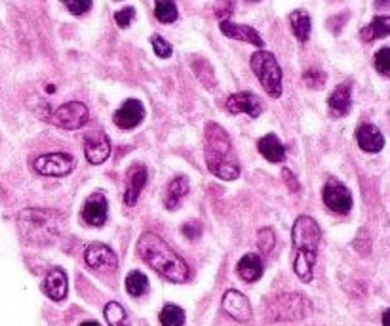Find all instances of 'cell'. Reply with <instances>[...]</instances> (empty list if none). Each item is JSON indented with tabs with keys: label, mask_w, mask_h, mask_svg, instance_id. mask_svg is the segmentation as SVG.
<instances>
[{
	"label": "cell",
	"mask_w": 390,
	"mask_h": 326,
	"mask_svg": "<svg viewBox=\"0 0 390 326\" xmlns=\"http://www.w3.org/2000/svg\"><path fill=\"white\" fill-rule=\"evenodd\" d=\"M137 254L151 269L170 283H187L190 277L189 265L181 256H177L159 235L143 233L137 240Z\"/></svg>",
	"instance_id": "cell-1"
},
{
	"label": "cell",
	"mask_w": 390,
	"mask_h": 326,
	"mask_svg": "<svg viewBox=\"0 0 390 326\" xmlns=\"http://www.w3.org/2000/svg\"><path fill=\"white\" fill-rule=\"evenodd\" d=\"M322 239V231L311 215H299L292 229L295 262L293 271L303 283H311L314 279V265L318 258V244Z\"/></svg>",
	"instance_id": "cell-2"
},
{
	"label": "cell",
	"mask_w": 390,
	"mask_h": 326,
	"mask_svg": "<svg viewBox=\"0 0 390 326\" xmlns=\"http://www.w3.org/2000/svg\"><path fill=\"white\" fill-rule=\"evenodd\" d=\"M21 239L33 247H48L65 229L62 212L50 208H25L18 215Z\"/></svg>",
	"instance_id": "cell-3"
},
{
	"label": "cell",
	"mask_w": 390,
	"mask_h": 326,
	"mask_svg": "<svg viewBox=\"0 0 390 326\" xmlns=\"http://www.w3.org/2000/svg\"><path fill=\"white\" fill-rule=\"evenodd\" d=\"M204 135H206L204 153H206V164L210 172L223 181L236 179L240 176V164L229 134L217 123H207Z\"/></svg>",
	"instance_id": "cell-4"
},
{
	"label": "cell",
	"mask_w": 390,
	"mask_h": 326,
	"mask_svg": "<svg viewBox=\"0 0 390 326\" xmlns=\"http://www.w3.org/2000/svg\"><path fill=\"white\" fill-rule=\"evenodd\" d=\"M250 67L265 88V92L270 98H280L282 96V69L276 62L275 54L267 50H259L250 57Z\"/></svg>",
	"instance_id": "cell-5"
},
{
	"label": "cell",
	"mask_w": 390,
	"mask_h": 326,
	"mask_svg": "<svg viewBox=\"0 0 390 326\" xmlns=\"http://www.w3.org/2000/svg\"><path fill=\"white\" fill-rule=\"evenodd\" d=\"M311 313V303L305 296L301 294H280L276 296L267 309L268 320L273 322H282V320H301Z\"/></svg>",
	"instance_id": "cell-6"
},
{
	"label": "cell",
	"mask_w": 390,
	"mask_h": 326,
	"mask_svg": "<svg viewBox=\"0 0 390 326\" xmlns=\"http://www.w3.org/2000/svg\"><path fill=\"white\" fill-rule=\"evenodd\" d=\"M90 118V111L84 103L80 101H69V103L59 105L52 115L48 117V120L57 128L63 130H79L82 126H86Z\"/></svg>",
	"instance_id": "cell-7"
},
{
	"label": "cell",
	"mask_w": 390,
	"mask_h": 326,
	"mask_svg": "<svg viewBox=\"0 0 390 326\" xmlns=\"http://www.w3.org/2000/svg\"><path fill=\"white\" fill-rule=\"evenodd\" d=\"M33 168L42 176L50 178H62L73 172L74 159L67 153H46L40 154L33 162Z\"/></svg>",
	"instance_id": "cell-8"
},
{
	"label": "cell",
	"mask_w": 390,
	"mask_h": 326,
	"mask_svg": "<svg viewBox=\"0 0 390 326\" xmlns=\"http://www.w3.org/2000/svg\"><path fill=\"white\" fill-rule=\"evenodd\" d=\"M322 198L326 206L335 214H348L352 208V195L339 179L331 178L323 185Z\"/></svg>",
	"instance_id": "cell-9"
},
{
	"label": "cell",
	"mask_w": 390,
	"mask_h": 326,
	"mask_svg": "<svg viewBox=\"0 0 390 326\" xmlns=\"http://www.w3.org/2000/svg\"><path fill=\"white\" fill-rule=\"evenodd\" d=\"M84 157L86 160L98 167V164H103L105 160L110 157V142L107 134L99 132V130H93L90 134L84 135Z\"/></svg>",
	"instance_id": "cell-10"
},
{
	"label": "cell",
	"mask_w": 390,
	"mask_h": 326,
	"mask_svg": "<svg viewBox=\"0 0 390 326\" xmlns=\"http://www.w3.org/2000/svg\"><path fill=\"white\" fill-rule=\"evenodd\" d=\"M84 262L90 269L96 271H113L118 265L116 254L107 244H101V242H92V244L86 247Z\"/></svg>",
	"instance_id": "cell-11"
},
{
	"label": "cell",
	"mask_w": 390,
	"mask_h": 326,
	"mask_svg": "<svg viewBox=\"0 0 390 326\" xmlns=\"http://www.w3.org/2000/svg\"><path fill=\"white\" fill-rule=\"evenodd\" d=\"M221 303H223V311L238 322H250L251 317H253L250 300L238 290H226Z\"/></svg>",
	"instance_id": "cell-12"
},
{
	"label": "cell",
	"mask_w": 390,
	"mask_h": 326,
	"mask_svg": "<svg viewBox=\"0 0 390 326\" xmlns=\"http://www.w3.org/2000/svg\"><path fill=\"white\" fill-rule=\"evenodd\" d=\"M145 118V107L139 99H126L113 115V120L118 128L132 130L139 126Z\"/></svg>",
	"instance_id": "cell-13"
},
{
	"label": "cell",
	"mask_w": 390,
	"mask_h": 326,
	"mask_svg": "<svg viewBox=\"0 0 390 326\" xmlns=\"http://www.w3.org/2000/svg\"><path fill=\"white\" fill-rule=\"evenodd\" d=\"M226 109L232 115H240L246 113L251 118H257L263 113V101L257 98L256 94L251 92H238L232 94L231 98L226 99Z\"/></svg>",
	"instance_id": "cell-14"
},
{
	"label": "cell",
	"mask_w": 390,
	"mask_h": 326,
	"mask_svg": "<svg viewBox=\"0 0 390 326\" xmlns=\"http://www.w3.org/2000/svg\"><path fill=\"white\" fill-rule=\"evenodd\" d=\"M42 292L48 296L50 300H54V302H63L67 298L69 281L62 267H54V269H50L46 273L42 283Z\"/></svg>",
	"instance_id": "cell-15"
},
{
	"label": "cell",
	"mask_w": 390,
	"mask_h": 326,
	"mask_svg": "<svg viewBox=\"0 0 390 326\" xmlns=\"http://www.w3.org/2000/svg\"><path fill=\"white\" fill-rule=\"evenodd\" d=\"M107 214H109V203L101 193H93L92 197L88 198L82 210V218L88 225L92 227H101L107 222Z\"/></svg>",
	"instance_id": "cell-16"
},
{
	"label": "cell",
	"mask_w": 390,
	"mask_h": 326,
	"mask_svg": "<svg viewBox=\"0 0 390 326\" xmlns=\"http://www.w3.org/2000/svg\"><path fill=\"white\" fill-rule=\"evenodd\" d=\"M147 181H149V172L143 164H135L130 168L128 178H126V191H124V203L126 206H135L141 191L145 189Z\"/></svg>",
	"instance_id": "cell-17"
},
{
	"label": "cell",
	"mask_w": 390,
	"mask_h": 326,
	"mask_svg": "<svg viewBox=\"0 0 390 326\" xmlns=\"http://www.w3.org/2000/svg\"><path fill=\"white\" fill-rule=\"evenodd\" d=\"M219 29L221 33L229 38L253 44V46H257V48H263V46H265V40L261 38V35H259L253 27H250V25L232 23V21H229V19H225V21H219Z\"/></svg>",
	"instance_id": "cell-18"
},
{
	"label": "cell",
	"mask_w": 390,
	"mask_h": 326,
	"mask_svg": "<svg viewBox=\"0 0 390 326\" xmlns=\"http://www.w3.org/2000/svg\"><path fill=\"white\" fill-rule=\"evenodd\" d=\"M356 142L358 147L366 153H379L384 147V135L381 134V130L373 124H362L356 130Z\"/></svg>",
	"instance_id": "cell-19"
},
{
	"label": "cell",
	"mask_w": 390,
	"mask_h": 326,
	"mask_svg": "<svg viewBox=\"0 0 390 326\" xmlns=\"http://www.w3.org/2000/svg\"><path fill=\"white\" fill-rule=\"evenodd\" d=\"M329 113L333 117H345L350 111V105H352V86L348 82H343L331 92L328 98Z\"/></svg>",
	"instance_id": "cell-20"
},
{
	"label": "cell",
	"mask_w": 390,
	"mask_h": 326,
	"mask_svg": "<svg viewBox=\"0 0 390 326\" xmlns=\"http://www.w3.org/2000/svg\"><path fill=\"white\" fill-rule=\"evenodd\" d=\"M263 269H265V265H263V259L257 254H246L244 258L240 259L236 265L238 277L246 281V283H256V281H259L263 275Z\"/></svg>",
	"instance_id": "cell-21"
},
{
	"label": "cell",
	"mask_w": 390,
	"mask_h": 326,
	"mask_svg": "<svg viewBox=\"0 0 390 326\" xmlns=\"http://www.w3.org/2000/svg\"><path fill=\"white\" fill-rule=\"evenodd\" d=\"M257 149L259 153L263 154V159H267L268 162H284L286 160V147L282 145V142L276 137L275 134L263 135L259 143H257Z\"/></svg>",
	"instance_id": "cell-22"
},
{
	"label": "cell",
	"mask_w": 390,
	"mask_h": 326,
	"mask_svg": "<svg viewBox=\"0 0 390 326\" xmlns=\"http://www.w3.org/2000/svg\"><path fill=\"white\" fill-rule=\"evenodd\" d=\"M187 193H189V179L185 178V176H176V178L171 179L170 184H168V191H166V198L164 204L168 210H177L179 208V204L187 197Z\"/></svg>",
	"instance_id": "cell-23"
},
{
	"label": "cell",
	"mask_w": 390,
	"mask_h": 326,
	"mask_svg": "<svg viewBox=\"0 0 390 326\" xmlns=\"http://www.w3.org/2000/svg\"><path fill=\"white\" fill-rule=\"evenodd\" d=\"M289 25H292V31L299 43H306V40H309V37H311L312 21L311 16H309L305 10H293V12L289 13Z\"/></svg>",
	"instance_id": "cell-24"
},
{
	"label": "cell",
	"mask_w": 390,
	"mask_h": 326,
	"mask_svg": "<svg viewBox=\"0 0 390 326\" xmlns=\"http://www.w3.org/2000/svg\"><path fill=\"white\" fill-rule=\"evenodd\" d=\"M390 35V16H377L373 19L372 23L366 25L362 31H360V37L366 43H373L377 38L389 37Z\"/></svg>",
	"instance_id": "cell-25"
},
{
	"label": "cell",
	"mask_w": 390,
	"mask_h": 326,
	"mask_svg": "<svg viewBox=\"0 0 390 326\" xmlns=\"http://www.w3.org/2000/svg\"><path fill=\"white\" fill-rule=\"evenodd\" d=\"M126 290L134 298H141L143 294H147V290H149V279H147L145 273H141V271H130L128 277H126Z\"/></svg>",
	"instance_id": "cell-26"
},
{
	"label": "cell",
	"mask_w": 390,
	"mask_h": 326,
	"mask_svg": "<svg viewBox=\"0 0 390 326\" xmlns=\"http://www.w3.org/2000/svg\"><path fill=\"white\" fill-rule=\"evenodd\" d=\"M103 313H105V320H107V325L109 326H132L130 325L126 309H124L118 302L107 303Z\"/></svg>",
	"instance_id": "cell-27"
},
{
	"label": "cell",
	"mask_w": 390,
	"mask_h": 326,
	"mask_svg": "<svg viewBox=\"0 0 390 326\" xmlns=\"http://www.w3.org/2000/svg\"><path fill=\"white\" fill-rule=\"evenodd\" d=\"M160 325L162 326H183L185 325V311L176 303H166L159 315Z\"/></svg>",
	"instance_id": "cell-28"
},
{
	"label": "cell",
	"mask_w": 390,
	"mask_h": 326,
	"mask_svg": "<svg viewBox=\"0 0 390 326\" xmlns=\"http://www.w3.org/2000/svg\"><path fill=\"white\" fill-rule=\"evenodd\" d=\"M154 16L160 23H173L179 16L176 6V0H156L154 4Z\"/></svg>",
	"instance_id": "cell-29"
},
{
	"label": "cell",
	"mask_w": 390,
	"mask_h": 326,
	"mask_svg": "<svg viewBox=\"0 0 390 326\" xmlns=\"http://www.w3.org/2000/svg\"><path fill=\"white\" fill-rule=\"evenodd\" d=\"M275 242H276V237H275V231L268 227H263L259 233H257V244H259V250H261L263 254H268L273 248H275Z\"/></svg>",
	"instance_id": "cell-30"
},
{
	"label": "cell",
	"mask_w": 390,
	"mask_h": 326,
	"mask_svg": "<svg viewBox=\"0 0 390 326\" xmlns=\"http://www.w3.org/2000/svg\"><path fill=\"white\" fill-rule=\"evenodd\" d=\"M151 44H153L154 54L160 57V60H168L173 54V48H171V44L166 40L164 37H160V35H153L151 37Z\"/></svg>",
	"instance_id": "cell-31"
},
{
	"label": "cell",
	"mask_w": 390,
	"mask_h": 326,
	"mask_svg": "<svg viewBox=\"0 0 390 326\" xmlns=\"http://www.w3.org/2000/svg\"><path fill=\"white\" fill-rule=\"evenodd\" d=\"M373 65L377 69V73L390 77V48H381L373 57Z\"/></svg>",
	"instance_id": "cell-32"
},
{
	"label": "cell",
	"mask_w": 390,
	"mask_h": 326,
	"mask_svg": "<svg viewBox=\"0 0 390 326\" xmlns=\"http://www.w3.org/2000/svg\"><path fill=\"white\" fill-rule=\"evenodd\" d=\"M63 4L73 16H84L92 10L93 0H63Z\"/></svg>",
	"instance_id": "cell-33"
},
{
	"label": "cell",
	"mask_w": 390,
	"mask_h": 326,
	"mask_svg": "<svg viewBox=\"0 0 390 326\" xmlns=\"http://www.w3.org/2000/svg\"><path fill=\"white\" fill-rule=\"evenodd\" d=\"M303 79H305L306 86L309 88H322L326 84V74L320 71V69H309L303 74Z\"/></svg>",
	"instance_id": "cell-34"
},
{
	"label": "cell",
	"mask_w": 390,
	"mask_h": 326,
	"mask_svg": "<svg viewBox=\"0 0 390 326\" xmlns=\"http://www.w3.org/2000/svg\"><path fill=\"white\" fill-rule=\"evenodd\" d=\"M134 19H135V8L132 6L122 8V10H118V12L115 13V21L120 29H128Z\"/></svg>",
	"instance_id": "cell-35"
},
{
	"label": "cell",
	"mask_w": 390,
	"mask_h": 326,
	"mask_svg": "<svg viewBox=\"0 0 390 326\" xmlns=\"http://www.w3.org/2000/svg\"><path fill=\"white\" fill-rule=\"evenodd\" d=\"M214 12L221 21H225V19L231 18L232 12H234V0H217V2H215Z\"/></svg>",
	"instance_id": "cell-36"
},
{
	"label": "cell",
	"mask_w": 390,
	"mask_h": 326,
	"mask_svg": "<svg viewBox=\"0 0 390 326\" xmlns=\"http://www.w3.org/2000/svg\"><path fill=\"white\" fill-rule=\"evenodd\" d=\"M181 233L187 237L189 240H195L198 239L202 235V225L200 222H189V223H185L183 229H181Z\"/></svg>",
	"instance_id": "cell-37"
},
{
	"label": "cell",
	"mask_w": 390,
	"mask_h": 326,
	"mask_svg": "<svg viewBox=\"0 0 390 326\" xmlns=\"http://www.w3.org/2000/svg\"><path fill=\"white\" fill-rule=\"evenodd\" d=\"M282 176H284V179H287V185H289V189H292L293 193L299 191V185H297V179H295V176H293L287 168H284V172H282Z\"/></svg>",
	"instance_id": "cell-38"
},
{
	"label": "cell",
	"mask_w": 390,
	"mask_h": 326,
	"mask_svg": "<svg viewBox=\"0 0 390 326\" xmlns=\"http://www.w3.org/2000/svg\"><path fill=\"white\" fill-rule=\"evenodd\" d=\"M383 326H390V309L383 313Z\"/></svg>",
	"instance_id": "cell-39"
},
{
	"label": "cell",
	"mask_w": 390,
	"mask_h": 326,
	"mask_svg": "<svg viewBox=\"0 0 390 326\" xmlns=\"http://www.w3.org/2000/svg\"><path fill=\"white\" fill-rule=\"evenodd\" d=\"M80 326H101V325H99L98 320H84Z\"/></svg>",
	"instance_id": "cell-40"
},
{
	"label": "cell",
	"mask_w": 390,
	"mask_h": 326,
	"mask_svg": "<svg viewBox=\"0 0 390 326\" xmlns=\"http://www.w3.org/2000/svg\"><path fill=\"white\" fill-rule=\"evenodd\" d=\"M46 90H48V94H54L55 86H52V84H50V86H48V88H46Z\"/></svg>",
	"instance_id": "cell-41"
},
{
	"label": "cell",
	"mask_w": 390,
	"mask_h": 326,
	"mask_svg": "<svg viewBox=\"0 0 390 326\" xmlns=\"http://www.w3.org/2000/svg\"><path fill=\"white\" fill-rule=\"evenodd\" d=\"M248 2H259V0H248Z\"/></svg>",
	"instance_id": "cell-42"
},
{
	"label": "cell",
	"mask_w": 390,
	"mask_h": 326,
	"mask_svg": "<svg viewBox=\"0 0 390 326\" xmlns=\"http://www.w3.org/2000/svg\"><path fill=\"white\" fill-rule=\"evenodd\" d=\"M116 2H118V0H116Z\"/></svg>",
	"instance_id": "cell-43"
}]
</instances>
